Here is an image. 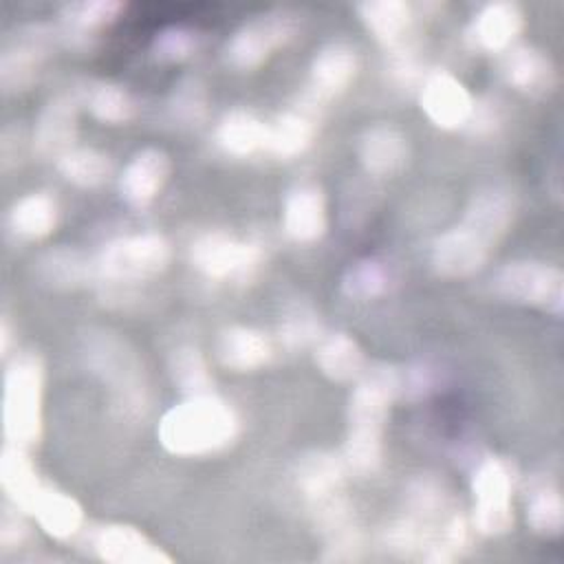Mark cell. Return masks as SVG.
<instances>
[{
  "label": "cell",
  "instance_id": "cell-1",
  "mask_svg": "<svg viewBox=\"0 0 564 564\" xmlns=\"http://www.w3.org/2000/svg\"><path fill=\"white\" fill-rule=\"evenodd\" d=\"M397 401L394 364H368L355 381L346 408L344 460L357 474H372L383 458V432Z\"/></svg>",
  "mask_w": 564,
  "mask_h": 564
},
{
  "label": "cell",
  "instance_id": "cell-2",
  "mask_svg": "<svg viewBox=\"0 0 564 564\" xmlns=\"http://www.w3.org/2000/svg\"><path fill=\"white\" fill-rule=\"evenodd\" d=\"M82 357L121 416L132 421L148 416L152 386L141 357L128 339L108 328H90L82 337Z\"/></svg>",
  "mask_w": 564,
  "mask_h": 564
},
{
  "label": "cell",
  "instance_id": "cell-3",
  "mask_svg": "<svg viewBox=\"0 0 564 564\" xmlns=\"http://www.w3.org/2000/svg\"><path fill=\"white\" fill-rule=\"evenodd\" d=\"M240 434L238 412L223 397H187L159 421L156 436L174 456H209L227 449Z\"/></svg>",
  "mask_w": 564,
  "mask_h": 564
},
{
  "label": "cell",
  "instance_id": "cell-4",
  "mask_svg": "<svg viewBox=\"0 0 564 564\" xmlns=\"http://www.w3.org/2000/svg\"><path fill=\"white\" fill-rule=\"evenodd\" d=\"M44 361L33 350L7 359L2 375V432L7 443L35 447L44 430Z\"/></svg>",
  "mask_w": 564,
  "mask_h": 564
},
{
  "label": "cell",
  "instance_id": "cell-5",
  "mask_svg": "<svg viewBox=\"0 0 564 564\" xmlns=\"http://www.w3.org/2000/svg\"><path fill=\"white\" fill-rule=\"evenodd\" d=\"M172 260V245L159 231L119 236L95 253L97 280L134 284L161 275Z\"/></svg>",
  "mask_w": 564,
  "mask_h": 564
},
{
  "label": "cell",
  "instance_id": "cell-6",
  "mask_svg": "<svg viewBox=\"0 0 564 564\" xmlns=\"http://www.w3.org/2000/svg\"><path fill=\"white\" fill-rule=\"evenodd\" d=\"M516 465L502 456H487L471 478L474 531L482 535H505L513 524Z\"/></svg>",
  "mask_w": 564,
  "mask_h": 564
},
{
  "label": "cell",
  "instance_id": "cell-7",
  "mask_svg": "<svg viewBox=\"0 0 564 564\" xmlns=\"http://www.w3.org/2000/svg\"><path fill=\"white\" fill-rule=\"evenodd\" d=\"M491 289L522 306L546 311L555 317L564 311V273L557 264L542 260H513L491 278Z\"/></svg>",
  "mask_w": 564,
  "mask_h": 564
},
{
  "label": "cell",
  "instance_id": "cell-8",
  "mask_svg": "<svg viewBox=\"0 0 564 564\" xmlns=\"http://www.w3.org/2000/svg\"><path fill=\"white\" fill-rule=\"evenodd\" d=\"M297 33V13L273 9L238 26L225 44V59L236 70H253L269 62Z\"/></svg>",
  "mask_w": 564,
  "mask_h": 564
},
{
  "label": "cell",
  "instance_id": "cell-9",
  "mask_svg": "<svg viewBox=\"0 0 564 564\" xmlns=\"http://www.w3.org/2000/svg\"><path fill=\"white\" fill-rule=\"evenodd\" d=\"M62 40L57 26L29 22L7 33L0 48V90L18 95L26 90L40 75L55 42Z\"/></svg>",
  "mask_w": 564,
  "mask_h": 564
},
{
  "label": "cell",
  "instance_id": "cell-10",
  "mask_svg": "<svg viewBox=\"0 0 564 564\" xmlns=\"http://www.w3.org/2000/svg\"><path fill=\"white\" fill-rule=\"evenodd\" d=\"M189 260L212 280H249L262 264V245L212 229L192 242Z\"/></svg>",
  "mask_w": 564,
  "mask_h": 564
},
{
  "label": "cell",
  "instance_id": "cell-11",
  "mask_svg": "<svg viewBox=\"0 0 564 564\" xmlns=\"http://www.w3.org/2000/svg\"><path fill=\"white\" fill-rule=\"evenodd\" d=\"M324 110V104L302 90L295 101H291L271 121H267L264 152L278 159H293L304 154L319 132Z\"/></svg>",
  "mask_w": 564,
  "mask_h": 564
},
{
  "label": "cell",
  "instance_id": "cell-12",
  "mask_svg": "<svg viewBox=\"0 0 564 564\" xmlns=\"http://www.w3.org/2000/svg\"><path fill=\"white\" fill-rule=\"evenodd\" d=\"M513 218H516L513 192L502 185H485L469 196L463 209V216L456 225L494 251L496 245L511 229Z\"/></svg>",
  "mask_w": 564,
  "mask_h": 564
},
{
  "label": "cell",
  "instance_id": "cell-13",
  "mask_svg": "<svg viewBox=\"0 0 564 564\" xmlns=\"http://www.w3.org/2000/svg\"><path fill=\"white\" fill-rule=\"evenodd\" d=\"M419 101L425 117L441 130L469 126L476 99L469 88L447 70H430L419 86Z\"/></svg>",
  "mask_w": 564,
  "mask_h": 564
},
{
  "label": "cell",
  "instance_id": "cell-14",
  "mask_svg": "<svg viewBox=\"0 0 564 564\" xmlns=\"http://www.w3.org/2000/svg\"><path fill=\"white\" fill-rule=\"evenodd\" d=\"M90 551L108 564H170L172 557L141 529L106 522L88 529Z\"/></svg>",
  "mask_w": 564,
  "mask_h": 564
},
{
  "label": "cell",
  "instance_id": "cell-15",
  "mask_svg": "<svg viewBox=\"0 0 564 564\" xmlns=\"http://www.w3.org/2000/svg\"><path fill=\"white\" fill-rule=\"evenodd\" d=\"M359 73V53L348 42H328L315 51L308 66V82L304 93H308L319 104L328 106L335 97L348 90Z\"/></svg>",
  "mask_w": 564,
  "mask_h": 564
},
{
  "label": "cell",
  "instance_id": "cell-16",
  "mask_svg": "<svg viewBox=\"0 0 564 564\" xmlns=\"http://www.w3.org/2000/svg\"><path fill=\"white\" fill-rule=\"evenodd\" d=\"M79 104L82 101L75 93H62L46 101L35 119L31 137L37 154L57 161L62 154L77 145Z\"/></svg>",
  "mask_w": 564,
  "mask_h": 564
},
{
  "label": "cell",
  "instance_id": "cell-17",
  "mask_svg": "<svg viewBox=\"0 0 564 564\" xmlns=\"http://www.w3.org/2000/svg\"><path fill=\"white\" fill-rule=\"evenodd\" d=\"M172 172V159L163 148L148 145L137 150L119 174V194L134 207L143 209L163 192Z\"/></svg>",
  "mask_w": 564,
  "mask_h": 564
},
{
  "label": "cell",
  "instance_id": "cell-18",
  "mask_svg": "<svg viewBox=\"0 0 564 564\" xmlns=\"http://www.w3.org/2000/svg\"><path fill=\"white\" fill-rule=\"evenodd\" d=\"M22 511L44 529V533L57 540L75 538L84 527V509L75 496L59 489L55 482L42 478Z\"/></svg>",
  "mask_w": 564,
  "mask_h": 564
},
{
  "label": "cell",
  "instance_id": "cell-19",
  "mask_svg": "<svg viewBox=\"0 0 564 564\" xmlns=\"http://www.w3.org/2000/svg\"><path fill=\"white\" fill-rule=\"evenodd\" d=\"M500 73L511 88L531 97L551 95L560 82L551 55L529 44H513L500 53Z\"/></svg>",
  "mask_w": 564,
  "mask_h": 564
},
{
  "label": "cell",
  "instance_id": "cell-20",
  "mask_svg": "<svg viewBox=\"0 0 564 564\" xmlns=\"http://www.w3.org/2000/svg\"><path fill=\"white\" fill-rule=\"evenodd\" d=\"M524 29V11L518 2L496 0L482 4L467 26V40L474 48L487 53H505Z\"/></svg>",
  "mask_w": 564,
  "mask_h": 564
},
{
  "label": "cell",
  "instance_id": "cell-21",
  "mask_svg": "<svg viewBox=\"0 0 564 564\" xmlns=\"http://www.w3.org/2000/svg\"><path fill=\"white\" fill-rule=\"evenodd\" d=\"M357 159L372 176H394L410 159V141L394 123L377 121L359 132Z\"/></svg>",
  "mask_w": 564,
  "mask_h": 564
},
{
  "label": "cell",
  "instance_id": "cell-22",
  "mask_svg": "<svg viewBox=\"0 0 564 564\" xmlns=\"http://www.w3.org/2000/svg\"><path fill=\"white\" fill-rule=\"evenodd\" d=\"M282 227L295 242H315L328 229L326 194L317 183L293 185L282 203Z\"/></svg>",
  "mask_w": 564,
  "mask_h": 564
},
{
  "label": "cell",
  "instance_id": "cell-23",
  "mask_svg": "<svg viewBox=\"0 0 564 564\" xmlns=\"http://www.w3.org/2000/svg\"><path fill=\"white\" fill-rule=\"evenodd\" d=\"M361 24L386 48H397L412 40L416 9L405 0H364L355 4Z\"/></svg>",
  "mask_w": 564,
  "mask_h": 564
},
{
  "label": "cell",
  "instance_id": "cell-24",
  "mask_svg": "<svg viewBox=\"0 0 564 564\" xmlns=\"http://www.w3.org/2000/svg\"><path fill=\"white\" fill-rule=\"evenodd\" d=\"M126 4L121 0H77L57 11V31L66 44L86 46L106 26H110Z\"/></svg>",
  "mask_w": 564,
  "mask_h": 564
},
{
  "label": "cell",
  "instance_id": "cell-25",
  "mask_svg": "<svg viewBox=\"0 0 564 564\" xmlns=\"http://www.w3.org/2000/svg\"><path fill=\"white\" fill-rule=\"evenodd\" d=\"M275 346L267 333L253 326L234 324L220 330L216 341L218 361L236 372H251L271 361Z\"/></svg>",
  "mask_w": 564,
  "mask_h": 564
},
{
  "label": "cell",
  "instance_id": "cell-26",
  "mask_svg": "<svg viewBox=\"0 0 564 564\" xmlns=\"http://www.w3.org/2000/svg\"><path fill=\"white\" fill-rule=\"evenodd\" d=\"M313 359L317 370L337 383L357 381L368 366L359 341L344 330H324V335L313 346Z\"/></svg>",
  "mask_w": 564,
  "mask_h": 564
},
{
  "label": "cell",
  "instance_id": "cell-27",
  "mask_svg": "<svg viewBox=\"0 0 564 564\" xmlns=\"http://www.w3.org/2000/svg\"><path fill=\"white\" fill-rule=\"evenodd\" d=\"M348 465L344 454L330 449H313L297 460L295 485L302 498L308 502L346 489Z\"/></svg>",
  "mask_w": 564,
  "mask_h": 564
},
{
  "label": "cell",
  "instance_id": "cell-28",
  "mask_svg": "<svg viewBox=\"0 0 564 564\" xmlns=\"http://www.w3.org/2000/svg\"><path fill=\"white\" fill-rule=\"evenodd\" d=\"M527 524L542 538H557L564 529V498L549 474H533L524 482Z\"/></svg>",
  "mask_w": 564,
  "mask_h": 564
},
{
  "label": "cell",
  "instance_id": "cell-29",
  "mask_svg": "<svg viewBox=\"0 0 564 564\" xmlns=\"http://www.w3.org/2000/svg\"><path fill=\"white\" fill-rule=\"evenodd\" d=\"M37 278L53 289H79L97 280L95 256L75 247H53L35 262Z\"/></svg>",
  "mask_w": 564,
  "mask_h": 564
},
{
  "label": "cell",
  "instance_id": "cell-30",
  "mask_svg": "<svg viewBox=\"0 0 564 564\" xmlns=\"http://www.w3.org/2000/svg\"><path fill=\"white\" fill-rule=\"evenodd\" d=\"M59 220V205L48 192H29L13 200L7 212V227L15 238L44 240Z\"/></svg>",
  "mask_w": 564,
  "mask_h": 564
},
{
  "label": "cell",
  "instance_id": "cell-31",
  "mask_svg": "<svg viewBox=\"0 0 564 564\" xmlns=\"http://www.w3.org/2000/svg\"><path fill=\"white\" fill-rule=\"evenodd\" d=\"M216 143L231 156L262 152L267 148V121L247 108H231L216 123Z\"/></svg>",
  "mask_w": 564,
  "mask_h": 564
},
{
  "label": "cell",
  "instance_id": "cell-32",
  "mask_svg": "<svg viewBox=\"0 0 564 564\" xmlns=\"http://www.w3.org/2000/svg\"><path fill=\"white\" fill-rule=\"evenodd\" d=\"M77 97L90 110V115L101 123L119 126V123H128L137 115L134 95L126 86L115 82L93 79L84 84Z\"/></svg>",
  "mask_w": 564,
  "mask_h": 564
},
{
  "label": "cell",
  "instance_id": "cell-33",
  "mask_svg": "<svg viewBox=\"0 0 564 564\" xmlns=\"http://www.w3.org/2000/svg\"><path fill=\"white\" fill-rule=\"evenodd\" d=\"M394 284V269L379 256H366L350 262L341 275V293L350 300H375L386 295Z\"/></svg>",
  "mask_w": 564,
  "mask_h": 564
},
{
  "label": "cell",
  "instance_id": "cell-34",
  "mask_svg": "<svg viewBox=\"0 0 564 564\" xmlns=\"http://www.w3.org/2000/svg\"><path fill=\"white\" fill-rule=\"evenodd\" d=\"M170 377L176 390L187 397H205L216 392V381L209 370V364L198 346L181 344L172 350L170 361Z\"/></svg>",
  "mask_w": 564,
  "mask_h": 564
},
{
  "label": "cell",
  "instance_id": "cell-35",
  "mask_svg": "<svg viewBox=\"0 0 564 564\" xmlns=\"http://www.w3.org/2000/svg\"><path fill=\"white\" fill-rule=\"evenodd\" d=\"M40 480L42 476L37 474V467L33 465L29 449L13 443H4L0 454V485L4 498L22 509Z\"/></svg>",
  "mask_w": 564,
  "mask_h": 564
},
{
  "label": "cell",
  "instance_id": "cell-36",
  "mask_svg": "<svg viewBox=\"0 0 564 564\" xmlns=\"http://www.w3.org/2000/svg\"><path fill=\"white\" fill-rule=\"evenodd\" d=\"M59 174L84 189L99 187L112 176V161L106 152L97 148H86V145H75L66 154H62L57 161Z\"/></svg>",
  "mask_w": 564,
  "mask_h": 564
},
{
  "label": "cell",
  "instance_id": "cell-37",
  "mask_svg": "<svg viewBox=\"0 0 564 564\" xmlns=\"http://www.w3.org/2000/svg\"><path fill=\"white\" fill-rule=\"evenodd\" d=\"M322 335H324L322 319L308 302L295 300L284 306L278 324V339L282 346H286L289 350L315 346V341Z\"/></svg>",
  "mask_w": 564,
  "mask_h": 564
},
{
  "label": "cell",
  "instance_id": "cell-38",
  "mask_svg": "<svg viewBox=\"0 0 564 564\" xmlns=\"http://www.w3.org/2000/svg\"><path fill=\"white\" fill-rule=\"evenodd\" d=\"M170 117L185 128H196L207 119L209 95L198 77H183L170 95L167 101Z\"/></svg>",
  "mask_w": 564,
  "mask_h": 564
},
{
  "label": "cell",
  "instance_id": "cell-39",
  "mask_svg": "<svg viewBox=\"0 0 564 564\" xmlns=\"http://www.w3.org/2000/svg\"><path fill=\"white\" fill-rule=\"evenodd\" d=\"M200 46V35L183 24L161 29L152 40V55L163 64H176L189 59Z\"/></svg>",
  "mask_w": 564,
  "mask_h": 564
},
{
  "label": "cell",
  "instance_id": "cell-40",
  "mask_svg": "<svg viewBox=\"0 0 564 564\" xmlns=\"http://www.w3.org/2000/svg\"><path fill=\"white\" fill-rule=\"evenodd\" d=\"M397 401H421L438 388V370L427 361L394 364Z\"/></svg>",
  "mask_w": 564,
  "mask_h": 564
},
{
  "label": "cell",
  "instance_id": "cell-41",
  "mask_svg": "<svg viewBox=\"0 0 564 564\" xmlns=\"http://www.w3.org/2000/svg\"><path fill=\"white\" fill-rule=\"evenodd\" d=\"M388 53V75L401 88H419L430 70H425L421 51L414 40L386 51Z\"/></svg>",
  "mask_w": 564,
  "mask_h": 564
},
{
  "label": "cell",
  "instance_id": "cell-42",
  "mask_svg": "<svg viewBox=\"0 0 564 564\" xmlns=\"http://www.w3.org/2000/svg\"><path fill=\"white\" fill-rule=\"evenodd\" d=\"M29 513L4 498L0 511V553H15L31 542Z\"/></svg>",
  "mask_w": 564,
  "mask_h": 564
},
{
  "label": "cell",
  "instance_id": "cell-43",
  "mask_svg": "<svg viewBox=\"0 0 564 564\" xmlns=\"http://www.w3.org/2000/svg\"><path fill=\"white\" fill-rule=\"evenodd\" d=\"M24 148H26V137L22 128L4 126L0 134V165L4 172L20 163V159L24 156Z\"/></svg>",
  "mask_w": 564,
  "mask_h": 564
},
{
  "label": "cell",
  "instance_id": "cell-44",
  "mask_svg": "<svg viewBox=\"0 0 564 564\" xmlns=\"http://www.w3.org/2000/svg\"><path fill=\"white\" fill-rule=\"evenodd\" d=\"M11 324H9V317L7 315H2V322H0V355H2V359L7 361L9 357H11Z\"/></svg>",
  "mask_w": 564,
  "mask_h": 564
}]
</instances>
